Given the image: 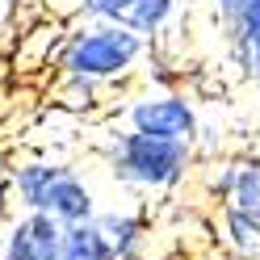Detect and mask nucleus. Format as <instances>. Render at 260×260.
Here are the masks:
<instances>
[{
    "instance_id": "nucleus-11",
    "label": "nucleus",
    "mask_w": 260,
    "mask_h": 260,
    "mask_svg": "<svg viewBox=\"0 0 260 260\" xmlns=\"http://www.w3.org/2000/svg\"><path fill=\"white\" fill-rule=\"evenodd\" d=\"M101 92H105V88L88 84V80H59V101L68 105V109H84V113H92L96 105H101Z\"/></svg>"
},
{
    "instance_id": "nucleus-3",
    "label": "nucleus",
    "mask_w": 260,
    "mask_h": 260,
    "mask_svg": "<svg viewBox=\"0 0 260 260\" xmlns=\"http://www.w3.org/2000/svg\"><path fill=\"white\" fill-rule=\"evenodd\" d=\"M101 164L118 185L135 193H172L193 172V147L113 126L101 143Z\"/></svg>"
},
{
    "instance_id": "nucleus-14",
    "label": "nucleus",
    "mask_w": 260,
    "mask_h": 260,
    "mask_svg": "<svg viewBox=\"0 0 260 260\" xmlns=\"http://www.w3.org/2000/svg\"><path fill=\"white\" fill-rule=\"evenodd\" d=\"M210 5H214V9H222V13H235L243 0H210Z\"/></svg>"
},
{
    "instance_id": "nucleus-7",
    "label": "nucleus",
    "mask_w": 260,
    "mask_h": 260,
    "mask_svg": "<svg viewBox=\"0 0 260 260\" xmlns=\"http://www.w3.org/2000/svg\"><path fill=\"white\" fill-rule=\"evenodd\" d=\"M63 222L21 210L0 226V260H59Z\"/></svg>"
},
{
    "instance_id": "nucleus-10",
    "label": "nucleus",
    "mask_w": 260,
    "mask_h": 260,
    "mask_svg": "<svg viewBox=\"0 0 260 260\" xmlns=\"http://www.w3.org/2000/svg\"><path fill=\"white\" fill-rule=\"evenodd\" d=\"M226 21H231V38H235L239 55H243L248 46L260 42V0H243L235 13H226Z\"/></svg>"
},
{
    "instance_id": "nucleus-4",
    "label": "nucleus",
    "mask_w": 260,
    "mask_h": 260,
    "mask_svg": "<svg viewBox=\"0 0 260 260\" xmlns=\"http://www.w3.org/2000/svg\"><path fill=\"white\" fill-rule=\"evenodd\" d=\"M206 189L218 206V239L239 260L260 256V159L235 155L210 168Z\"/></svg>"
},
{
    "instance_id": "nucleus-8",
    "label": "nucleus",
    "mask_w": 260,
    "mask_h": 260,
    "mask_svg": "<svg viewBox=\"0 0 260 260\" xmlns=\"http://www.w3.org/2000/svg\"><path fill=\"white\" fill-rule=\"evenodd\" d=\"M101 231L109 235L113 243V256L118 260H164L155 256V222L143 206H113V210H101L96 214Z\"/></svg>"
},
{
    "instance_id": "nucleus-12",
    "label": "nucleus",
    "mask_w": 260,
    "mask_h": 260,
    "mask_svg": "<svg viewBox=\"0 0 260 260\" xmlns=\"http://www.w3.org/2000/svg\"><path fill=\"white\" fill-rule=\"evenodd\" d=\"M13 176H9V164L0 159V226H5L9 218H13Z\"/></svg>"
},
{
    "instance_id": "nucleus-9",
    "label": "nucleus",
    "mask_w": 260,
    "mask_h": 260,
    "mask_svg": "<svg viewBox=\"0 0 260 260\" xmlns=\"http://www.w3.org/2000/svg\"><path fill=\"white\" fill-rule=\"evenodd\" d=\"M59 260H118L113 243L101 231V222H68L63 226V243H59Z\"/></svg>"
},
{
    "instance_id": "nucleus-5",
    "label": "nucleus",
    "mask_w": 260,
    "mask_h": 260,
    "mask_svg": "<svg viewBox=\"0 0 260 260\" xmlns=\"http://www.w3.org/2000/svg\"><path fill=\"white\" fill-rule=\"evenodd\" d=\"M118 122L126 130H139V135L189 143V147L202 135L198 101H193L189 92H181V88H151V84H143V92H130L122 101Z\"/></svg>"
},
{
    "instance_id": "nucleus-1",
    "label": "nucleus",
    "mask_w": 260,
    "mask_h": 260,
    "mask_svg": "<svg viewBox=\"0 0 260 260\" xmlns=\"http://www.w3.org/2000/svg\"><path fill=\"white\" fill-rule=\"evenodd\" d=\"M147 55H151L147 38L130 34L122 25H109V21L76 17L72 29H63L55 68H59V80H88L96 88H109V84H126L130 76H139Z\"/></svg>"
},
{
    "instance_id": "nucleus-2",
    "label": "nucleus",
    "mask_w": 260,
    "mask_h": 260,
    "mask_svg": "<svg viewBox=\"0 0 260 260\" xmlns=\"http://www.w3.org/2000/svg\"><path fill=\"white\" fill-rule=\"evenodd\" d=\"M13 176V202L29 214H46L55 222H88L101 214V198L88 181V172H80L68 159L55 155H29L9 164Z\"/></svg>"
},
{
    "instance_id": "nucleus-6",
    "label": "nucleus",
    "mask_w": 260,
    "mask_h": 260,
    "mask_svg": "<svg viewBox=\"0 0 260 260\" xmlns=\"http://www.w3.org/2000/svg\"><path fill=\"white\" fill-rule=\"evenodd\" d=\"M181 9H185V0H80L76 17L109 21V25H122L130 34L155 42L159 34H168L181 21Z\"/></svg>"
},
{
    "instance_id": "nucleus-13",
    "label": "nucleus",
    "mask_w": 260,
    "mask_h": 260,
    "mask_svg": "<svg viewBox=\"0 0 260 260\" xmlns=\"http://www.w3.org/2000/svg\"><path fill=\"white\" fill-rule=\"evenodd\" d=\"M243 63H248V72L260 80V42L256 46H248V51H243Z\"/></svg>"
}]
</instances>
